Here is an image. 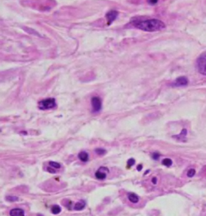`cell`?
I'll list each match as a JSON object with an SVG mask.
<instances>
[{
    "mask_svg": "<svg viewBox=\"0 0 206 216\" xmlns=\"http://www.w3.org/2000/svg\"><path fill=\"white\" fill-rule=\"evenodd\" d=\"M196 67L200 73L206 76V52L201 54L197 59Z\"/></svg>",
    "mask_w": 206,
    "mask_h": 216,
    "instance_id": "2",
    "label": "cell"
},
{
    "mask_svg": "<svg viewBox=\"0 0 206 216\" xmlns=\"http://www.w3.org/2000/svg\"><path fill=\"white\" fill-rule=\"evenodd\" d=\"M85 203L84 202V200H80L78 203H76L74 209L76 210H81L85 208Z\"/></svg>",
    "mask_w": 206,
    "mask_h": 216,
    "instance_id": "12",
    "label": "cell"
},
{
    "mask_svg": "<svg viewBox=\"0 0 206 216\" xmlns=\"http://www.w3.org/2000/svg\"><path fill=\"white\" fill-rule=\"evenodd\" d=\"M142 168H143V166H142V164H139V166H137V170H139V171H140V170H142Z\"/></svg>",
    "mask_w": 206,
    "mask_h": 216,
    "instance_id": "23",
    "label": "cell"
},
{
    "mask_svg": "<svg viewBox=\"0 0 206 216\" xmlns=\"http://www.w3.org/2000/svg\"><path fill=\"white\" fill-rule=\"evenodd\" d=\"M135 160L134 159V158H130V159H129V160H128V162H127V165H128V167H129V168H130L131 166L135 165Z\"/></svg>",
    "mask_w": 206,
    "mask_h": 216,
    "instance_id": "19",
    "label": "cell"
},
{
    "mask_svg": "<svg viewBox=\"0 0 206 216\" xmlns=\"http://www.w3.org/2000/svg\"><path fill=\"white\" fill-rule=\"evenodd\" d=\"M95 153L98 155H105L107 153V150H104V149H101V148H98V149H96L95 150Z\"/></svg>",
    "mask_w": 206,
    "mask_h": 216,
    "instance_id": "15",
    "label": "cell"
},
{
    "mask_svg": "<svg viewBox=\"0 0 206 216\" xmlns=\"http://www.w3.org/2000/svg\"><path fill=\"white\" fill-rule=\"evenodd\" d=\"M134 27L139 28L140 30L148 32L153 31H158L164 29L166 26L165 23L162 22L161 20L156 19H151V20H136L132 23Z\"/></svg>",
    "mask_w": 206,
    "mask_h": 216,
    "instance_id": "1",
    "label": "cell"
},
{
    "mask_svg": "<svg viewBox=\"0 0 206 216\" xmlns=\"http://www.w3.org/2000/svg\"><path fill=\"white\" fill-rule=\"evenodd\" d=\"M152 183H153V184H156V183H157V178H152Z\"/></svg>",
    "mask_w": 206,
    "mask_h": 216,
    "instance_id": "24",
    "label": "cell"
},
{
    "mask_svg": "<svg viewBox=\"0 0 206 216\" xmlns=\"http://www.w3.org/2000/svg\"><path fill=\"white\" fill-rule=\"evenodd\" d=\"M162 163H163V166L169 167V166H171L172 165V161L171 159H169V158H165V159L163 160Z\"/></svg>",
    "mask_w": 206,
    "mask_h": 216,
    "instance_id": "14",
    "label": "cell"
},
{
    "mask_svg": "<svg viewBox=\"0 0 206 216\" xmlns=\"http://www.w3.org/2000/svg\"><path fill=\"white\" fill-rule=\"evenodd\" d=\"M160 153H154L152 154V157H153V159H155V160H159V158H160Z\"/></svg>",
    "mask_w": 206,
    "mask_h": 216,
    "instance_id": "20",
    "label": "cell"
},
{
    "mask_svg": "<svg viewBox=\"0 0 206 216\" xmlns=\"http://www.w3.org/2000/svg\"><path fill=\"white\" fill-rule=\"evenodd\" d=\"M6 199L9 202H16L19 200V198L16 196H7L6 198Z\"/></svg>",
    "mask_w": 206,
    "mask_h": 216,
    "instance_id": "17",
    "label": "cell"
},
{
    "mask_svg": "<svg viewBox=\"0 0 206 216\" xmlns=\"http://www.w3.org/2000/svg\"><path fill=\"white\" fill-rule=\"evenodd\" d=\"M196 174V170H194V169H190L188 171V173H187V175L188 177H189V178H192L194 175Z\"/></svg>",
    "mask_w": 206,
    "mask_h": 216,
    "instance_id": "18",
    "label": "cell"
},
{
    "mask_svg": "<svg viewBox=\"0 0 206 216\" xmlns=\"http://www.w3.org/2000/svg\"><path fill=\"white\" fill-rule=\"evenodd\" d=\"M53 169H54V168H53ZM53 169H51L50 167H48V168H47V170H48V172H50V173H56V170H53Z\"/></svg>",
    "mask_w": 206,
    "mask_h": 216,
    "instance_id": "21",
    "label": "cell"
},
{
    "mask_svg": "<svg viewBox=\"0 0 206 216\" xmlns=\"http://www.w3.org/2000/svg\"><path fill=\"white\" fill-rule=\"evenodd\" d=\"M60 211H61V208L58 205H54L52 207V212L53 213L54 215H58V214H60Z\"/></svg>",
    "mask_w": 206,
    "mask_h": 216,
    "instance_id": "13",
    "label": "cell"
},
{
    "mask_svg": "<svg viewBox=\"0 0 206 216\" xmlns=\"http://www.w3.org/2000/svg\"><path fill=\"white\" fill-rule=\"evenodd\" d=\"M49 166H51L54 169H60V165L58 162H49Z\"/></svg>",
    "mask_w": 206,
    "mask_h": 216,
    "instance_id": "16",
    "label": "cell"
},
{
    "mask_svg": "<svg viewBox=\"0 0 206 216\" xmlns=\"http://www.w3.org/2000/svg\"><path fill=\"white\" fill-rule=\"evenodd\" d=\"M128 199L130 202L133 203H137L139 201V196L134 193H130L128 194Z\"/></svg>",
    "mask_w": 206,
    "mask_h": 216,
    "instance_id": "10",
    "label": "cell"
},
{
    "mask_svg": "<svg viewBox=\"0 0 206 216\" xmlns=\"http://www.w3.org/2000/svg\"><path fill=\"white\" fill-rule=\"evenodd\" d=\"M188 84V78L185 77H178L176 80V81L174 82V86L176 87H180V86H186L187 84Z\"/></svg>",
    "mask_w": 206,
    "mask_h": 216,
    "instance_id": "6",
    "label": "cell"
},
{
    "mask_svg": "<svg viewBox=\"0 0 206 216\" xmlns=\"http://www.w3.org/2000/svg\"><path fill=\"white\" fill-rule=\"evenodd\" d=\"M158 1L159 0H148V2H149V3L151 4H156L158 3Z\"/></svg>",
    "mask_w": 206,
    "mask_h": 216,
    "instance_id": "22",
    "label": "cell"
},
{
    "mask_svg": "<svg viewBox=\"0 0 206 216\" xmlns=\"http://www.w3.org/2000/svg\"><path fill=\"white\" fill-rule=\"evenodd\" d=\"M102 170H103V167H101L99 170H97L96 173H95V176H96V178H97V179L103 180L107 178V173H106V172H104V171H102Z\"/></svg>",
    "mask_w": 206,
    "mask_h": 216,
    "instance_id": "7",
    "label": "cell"
},
{
    "mask_svg": "<svg viewBox=\"0 0 206 216\" xmlns=\"http://www.w3.org/2000/svg\"><path fill=\"white\" fill-rule=\"evenodd\" d=\"M118 12L117 10H112L109 11L106 15V19L107 20V25H110L118 18Z\"/></svg>",
    "mask_w": 206,
    "mask_h": 216,
    "instance_id": "5",
    "label": "cell"
},
{
    "mask_svg": "<svg viewBox=\"0 0 206 216\" xmlns=\"http://www.w3.org/2000/svg\"><path fill=\"white\" fill-rule=\"evenodd\" d=\"M78 157H79V159L81 162H88V160H89V154L86 152H85V151H81L78 154Z\"/></svg>",
    "mask_w": 206,
    "mask_h": 216,
    "instance_id": "9",
    "label": "cell"
},
{
    "mask_svg": "<svg viewBox=\"0 0 206 216\" xmlns=\"http://www.w3.org/2000/svg\"><path fill=\"white\" fill-rule=\"evenodd\" d=\"M57 105L56 104V100L54 98H48V99H45V100H42L39 102V108L41 110H46L50 109H53Z\"/></svg>",
    "mask_w": 206,
    "mask_h": 216,
    "instance_id": "3",
    "label": "cell"
},
{
    "mask_svg": "<svg viewBox=\"0 0 206 216\" xmlns=\"http://www.w3.org/2000/svg\"><path fill=\"white\" fill-rule=\"evenodd\" d=\"M187 136V130L186 129H183V130L181 131V133L179 135H176V136H174V137H176V139L179 140V141H185V137Z\"/></svg>",
    "mask_w": 206,
    "mask_h": 216,
    "instance_id": "11",
    "label": "cell"
},
{
    "mask_svg": "<svg viewBox=\"0 0 206 216\" xmlns=\"http://www.w3.org/2000/svg\"><path fill=\"white\" fill-rule=\"evenodd\" d=\"M91 104H92V108H93V113L99 112L100 110L102 109V100L100 99L99 97H92Z\"/></svg>",
    "mask_w": 206,
    "mask_h": 216,
    "instance_id": "4",
    "label": "cell"
},
{
    "mask_svg": "<svg viewBox=\"0 0 206 216\" xmlns=\"http://www.w3.org/2000/svg\"><path fill=\"white\" fill-rule=\"evenodd\" d=\"M10 215L11 216H23L24 215V210L20 208H15L11 210L10 211Z\"/></svg>",
    "mask_w": 206,
    "mask_h": 216,
    "instance_id": "8",
    "label": "cell"
}]
</instances>
